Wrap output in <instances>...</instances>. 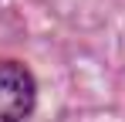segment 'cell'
<instances>
[{
    "label": "cell",
    "instance_id": "cell-1",
    "mask_svg": "<svg viewBox=\"0 0 125 122\" xmlns=\"http://www.w3.org/2000/svg\"><path fill=\"white\" fill-rule=\"evenodd\" d=\"M34 109V78L17 61H0V122H24Z\"/></svg>",
    "mask_w": 125,
    "mask_h": 122
}]
</instances>
